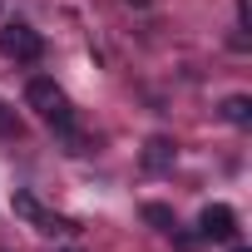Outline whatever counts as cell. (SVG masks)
<instances>
[{
    "label": "cell",
    "instance_id": "cell-10",
    "mask_svg": "<svg viewBox=\"0 0 252 252\" xmlns=\"http://www.w3.org/2000/svg\"><path fill=\"white\" fill-rule=\"evenodd\" d=\"M124 5H139V10H144V5H149V0H124Z\"/></svg>",
    "mask_w": 252,
    "mask_h": 252
},
{
    "label": "cell",
    "instance_id": "cell-5",
    "mask_svg": "<svg viewBox=\"0 0 252 252\" xmlns=\"http://www.w3.org/2000/svg\"><path fill=\"white\" fill-rule=\"evenodd\" d=\"M144 168H149V173H168V168H173V139H163V134L149 139V144H144Z\"/></svg>",
    "mask_w": 252,
    "mask_h": 252
},
{
    "label": "cell",
    "instance_id": "cell-9",
    "mask_svg": "<svg viewBox=\"0 0 252 252\" xmlns=\"http://www.w3.org/2000/svg\"><path fill=\"white\" fill-rule=\"evenodd\" d=\"M237 20H242V30H252V0H237Z\"/></svg>",
    "mask_w": 252,
    "mask_h": 252
},
{
    "label": "cell",
    "instance_id": "cell-4",
    "mask_svg": "<svg viewBox=\"0 0 252 252\" xmlns=\"http://www.w3.org/2000/svg\"><path fill=\"white\" fill-rule=\"evenodd\" d=\"M15 213H20L25 222H35L40 232H50V237H55V232H74V222H69V218H55V213H45V208H40L30 193H15Z\"/></svg>",
    "mask_w": 252,
    "mask_h": 252
},
{
    "label": "cell",
    "instance_id": "cell-11",
    "mask_svg": "<svg viewBox=\"0 0 252 252\" xmlns=\"http://www.w3.org/2000/svg\"><path fill=\"white\" fill-rule=\"evenodd\" d=\"M232 252H252V247H232Z\"/></svg>",
    "mask_w": 252,
    "mask_h": 252
},
{
    "label": "cell",
    "instance_id": "cell-6",
    "mask_svg": "<svg viewBox=\"0 0 252 252\" xmlns=\"http://www.w3.org/2000/svg\"><path fill=\"white\" fill-rule=\"evenodd\" d=\"M222 119L237 124V129H247V124H252V99L247 94H227L222 99Z\"/></svg>",
    "mask_w": 252,
    "mask_h": 252
},
{
    "label": "cell",
    "instance_id": "cell-7",
    "mask_svg": "<svg viewBox=\"0 0 252 252\" xmlns=\"http://www.w3.org/2000/svg\"><path fill=\"white\" fill-rule=\"evenodd\" d=\"M144 222H149V227H158V232H173V227H178L173 208H163V203H144Z\"/></svg>",
    "mask_w": 252,
    "mask_h": 252
},
{
    "label": "cell",
    "instance_id": "cell-3",
    "mask_svg": "<svg viewBox=\"0 0 252 252\" xmlns=\"http://www.w3.org/2000/svg\"><path fill=\"white\" fill-rule=\"evenodd\" d=\"M198 232L213 237V242H232V237H237V213H232L227 203H208L203 218H198Z\"/></svg>",
    "mask_w": 252,
    "mask_h": 252
},
{
    "label": "cell",
    "instance_id": "cell-1",
    "mask_svg": "<svg viewBox=\"0 0 252 252\" xmlns=\"http://www.w3.org/2000/svg\"><path fill=\"white\" fill-rule=\"evenodd\" d=\"M25 104H30V109H35V114H40V119L50 124L55 134H64V139L74 144V154H79V129H74V104H69V94H64V89H60L55 79H45V74H40V79H30V84H25Z\"/></svg>",
    "mask_w": 252,
    "mask_h": 252
},
{
    "label": "cell",
    "instance_id": "cell-2",
    "mask_svg": "<svg viewBox=\"0 0 252 252\" xmlns=\"http://www.w3.org/2000/svg\"><path fill=\"white\" fill-rule=\"evenodd\" d=\"M0 55L15 60V64H35V60L45 55V40H40V30H35V25L10 20L5 30H0Z\"/></svg>",
    "mask_w": 252,
    "mask_h": 252
},
{
    "label": "cell",
    "instance_id": "cell-8",
    "mask_svg": "<svg viewBox=\"0 0 252 252\" xmlns=\"http://www.w3.org/2000/svg\"><path fill=\"white\" fill-rule=\"evenodd\" d=\"M10 129H15V114H10L5 99H0V134H10Z\"/></svg>",
    "mask_w": 252,
    "mask_h": 252
}]
</instances>
